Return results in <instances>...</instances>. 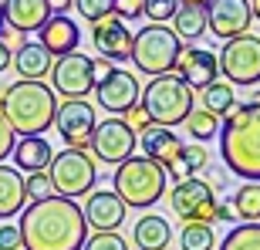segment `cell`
Here are the masks:
<instances>
[{"label":"cell","mask_w":260,"mask_h":250,"mask_svg":"<svg viewBox=\"0 0 260 250\" xmlns=\"http://www.w3.org/2000/svg\"><path fill=\"white\" fill-rule=\"evenodd\" d=\"M17 230L24 250H81L88 240L85 213L75 200H64V196H51L44 203L24 206Z\"/></svg>","instance_id":"cell-1"},{"label":"cell","mask_w":260,"mask_h":250,"mask_svg":"<svg viewBox=\"0 0 260 250\" xmlns=\"http://www.w3.org/2000/svg\"><path fill=\"white\" fill-rule=\"evenodd\" d=\"M220 159L233 176L260 183V105H237L220 125Z\"/></svg>","instance_id":"cell-2"},{"label":"cell","mask_w":260,"mask_h":250,"mask_svg":"<svg viewBox=\"0 0 260 250\" xmlns=\"http://www.w3.org/2000/svg\"><path fill=\"white\" fill-rule=\"evenodd\" d=\"M0 115L20 139L44 135L58 115V95L44 81H14L0 88Z\"/></svg>","instance_id":"cell-3"},{"label":"cell","mask_w":260,"mask_h":250,"mask_svg":"<svg viewBox=\"0 0 260 250\" xmlns=\"http://www.w3.org/2000/svg\"><path fill=\"white\" fill-rule=\"evenodd\" d=\"M193 102H196V91L179 75L152 78L139 95V105L145 108L149 122L159 125V129H176L179 122H186L189 112H193Z\"/></svg>","instance_id":"cell-4"},{"label":"cell","mask_w":260,"mask_h":250,"mask_svg":"<svg viewBox=\"0 0 260 250\" xmlns=\"http://www.w3.org/2000/svg\"><path fill=\"white\" fill-rule=\"evenodd\" d=\"M166 169L155 166L152 159L145 155H132L122 166H115V176H112V186H115V196L125 206H135V210H149L152 203H159L166 196Z\"/></svg>","instance_id":"cell-5"},{"label":"cell","mask_w":260,"mask_h":250,"mask_svg":"<svg viewBox=\"0 0 260 250\" xmlns=\"http://www.w3.org/2000/svg\"><path fill=\"white\" fill-rule=\"evenodd\" d=\"M179 51H183V44H179L173 27L149 24V27H142L132 38V58L128 61L139 71H145V75L162 78V75H173L176 61H179Z\"/></svg>","instance_id":"cell-6"},{"label":"cell","mask_w":260,"mask_h":250,"mask_svg":"<svg viewBox=\"0 0 260 250\" xmlns=\"http://www.w3.org/2000/svg\"><path fill=\"white\" fill-rule=\"evenodd\" d=\"M51 186L58 196L64 200H78V196H88L95 193V179H98V169H95V159L88 152H78V149H61L54 152L51 159Z\"/></svg>","instance_id":"cell-7"},{"label":"cell","mask_w":260,"mask_h":250,"mask_svg":"<svg viewBox=\"0 0 260 250\" xmlns=\"http://www.w3.org/2000/svg\"><path fill=\"white\" fill-rule=\"evenodd\" d=\"M220 75L226 85L250 88L260 81V34H240L233 41H223V51L216 54Z\"/></svg>","instance_id":"cell-8"},{"label":"cell","mask_w":260,"mask_h":250,"mask_svg":"<svg viewBox=\"0 0 260 250\" xmlns=\"http://www.w3.org/2000/svg\"><path fill=\"white\" fill-rule=\"evenodd\" d=\"M51 91H54V95H64V102L91 95V91H95V58H88L81 51L64 54V58H54V68H51Z\"/></svg>","instance_id":"cell-9"},{"label":"cell","mask_w":260,"mask_h":250,"mask_svg":"<svg viewBox=\"0 0 260 250\" xmlns=\"http://www.w3.org/2000/svg\"><path fill=\"white\" fill-rule=\"evenodd\" d=\"M169 206L183 223H210L213 227V210H216V193L206 179H183L169 190Z\"/></svg>","instance_id":"cell-10"},{"label":"cell","mask_w":260,"mask_h":250,"mask_svg":"<svg viewBox=\"0 0 260 250\" xmlns=\"http://www.w3.org/2000/svg\"><path fill=\"white\" fill-rule=\"evenodd\" d=\"M88 149H91V155H95L98 163L122 166L125 159H132V152L139 149V135H135L122 118H105V122L95 125Z\"/></svg>","instance_id":"cell-11"},{"label":"cell","mask_w":260,"mask_h":250,"mask_svg":"<svg viewBox=\"0 0 260 250\" xmlns=\"http://www.w3.org/2000/svg\"><path fill=\"white\" fill-rule=\"evenodd\" d=\"M98 125V115H95V105L85 102V98H75V102H61L58 105V115H54V129L58 135L64 139L68 149H78L85 152L91 145V132Z\"/></svg>","instance_id":"cell-12"},{"label":"cell","mask_w":260,"mask_h":250,"mask_svg":"<svg viewBox=\"0 0 260 250\" xmlns=\"http://www.w3.org/2000/svg\"><path fill=\"white\" fill-rule=\"evenodd\" d=\"M250 0H213L206 7V27L220 41H233L240 34H250Z\"/></svg>","instance_id":"cell-13"},{"label":"cell","mask_w":260,"mask_h":250,"mask_svg":"<svg viewBox=\"0 0 260 250\" xmlns=\"http://www.w3.org/2000/svg\"><path fill=\"white\" fill-rule=\"evenodd\" d=\"M176 71H179V78L193 91H203L206 85L220 81V61H216V54L210 48H200V44H183Z\"/></svg>","instance_id":"cell-14"},{"label":"cell","mask_w":260,"mask_h":250,"mask_svg":"<svg viewBox=\"0 0 260 250\" xmlns=\"http://www.w3.org/2000/svg\"><path fill=\"white\" fill-rule=\"evenodd\" d=\"M95 91H98V105L105 112H115V115H125L132 105H139V95H142L135 75L125 68H112V75L102 85H95Z\"/></svg>","instance_id":"cell-15"},{"label":"cell","mask_w":260,"mask_h":250,"mask_svg":"<svg viewBox=\"0 0 260 250\" xmlns=\"http://www.w3.org/2000/svg\"><path fill=\"white\" fill-rule=\"evenodd\" d=\"M132 38H135V34L125 27V20L118 17V14L98 20V24H91V44H95V51L105 61L132 58Z\"/></svg>","instance_id":"cell-16"},{"label":"cell","mask_w":260,"mask_h":250,"mask_svg":"<svg viewBox=\"0 0 260 250\" xmlns=\"http://www.w3.org/2000/svg\"><path fill=\"white\" fill-rule=\"evenodd\" d=\"M81 213H85V223L95 233H115L125 223V203L118 200L112 190L88 193V203L81 206Z\"/></svg>","instance_id":"cell-17"},{"label":"cell","mask_w":260,"mask_h":250,"mask_svg":"<svg viewBox=\"0 0 260 250\" xmlns=\"http://www.w3.org/2000/svg\"><path fill=\"white\" fill-rule=\"evenodd\" d=\"M51 14V0H4V24L10 30H17L20 38L24 34H38Z\"/></svg>","instance_id":"cell-18"},{"label":"cell","mask_w":260,"mask_h":250,"mask_svg":"<svg viewBox=\"0 0 260 250\" xmlns=\"http://www.w3.org/2000/svg\"><path fill=\"white\" fill-rule=\"evenodd\" d=\"M38 44L48 51L51 58H64V54H75L78 44H81V27L68 14H54V17L38 30Z\"/></svg>","instance_id":"cell-19"},{"label":"cell","mask_w":260,"mask_h":250,"mask_svg":"<svg viewBox=\"0 0 260 250\" xmlns=\"http://www.w3.org/2000/svg\"><path fill=\"white\" fill-rule=\"evenodd\" d=\"M10 155H14V169L17 173H48L54 149L48 145L44 135H27V139H17Z\"/></svg>","instance_id":"cell-20"},{"label":"cell","mask_w":260,"mask_h":250,"mask_svg":"<svg viewBox=\"0 0 260 250\" xmlns=\"http://www.w3.org/2000/svg\"><path fill=\"white\" fill-rule=\"evenodd\" d=\"M139 149L145 152V159H152L155 166H173L176 159H179V152H183V142H179V135L173 132V129H159V125H152L149 132H142V139H139Z\"/></svg>","instance_id":"cell-21"},{"label":"cell","mask_w":260,"mask_h":250,"mask_svg":"<svg viewBox=\"0 0 260 250\" xmlns=\"http://www.w3.org/2000/svg\"><path fill=\"white\" fill-rule=\"evenodd\" d=\"M10 65L20 75V81H44V75H51V68H54V58L41 48L38 41H24Z\"/></svg>","instance_id":"cell-22"},{"label":"cell","mask_w":260,"mask_h":250,"mask_svg":"<svg viewBox=\"0 0 260 250\" xmlns=\"http://www.w3.org/2000/svg\"><path fill=\"white\" fill-rule=\"evenodd\" d=\"M132 240H135V250H166L169 240H173V227L159 213H145V216L135 220Z\"/></svg>","instance_id":"cell-23"},{"label":"cell","mask_w":260,"mask_h":250,"mask_svg":"<svg viewBox=\"0 0 260 250\" xmlns=\"http://www.w3.org/2000/svg\"><path fill=\"white\" fill-rule=\"evenodd\" d=\"M27 193H24V176L14 166H0V220H10L17 210H24Z\"/></svg>","instance_id":"cell-24"},{"label":"cell","mask_w":260,"mask_h":250,"mask_svg":"<svg viewBox=\"0 0 260 250\" xmlns=\"http://www.w3.org/2000/svg\"><path fill=\"white\" fill-rule=\"evenodd\" d=\"M203 98V108L210 112V115L216 118H226L237 108V95H233V85H226V81H213V85H206L200 91Z\"/></svg>","instance_id":"cell-25"},{"label":"cell","mask_w":260,"mask_h":250,"mask_svg":"<svg viewBox=\"0 0 260 250\" xmlns=\"http://www.w3.org/2000/svg\"><path fill=\"white\" fill-rule=\"evenodd\" d=\"M233 213L243 223H260V183H243L233 193Z\"/></svg>","instance_id":"cell-26"},{"label":"cell","mask_w":260,"mask_h":250,"mask_svg":"<svg viewBox=\"0 0 260 250\" xmlns=\"http://www.w3.org/2000/svg\"><path fill=\"white\" fill-rule=\"evenodd\" d=\"M173 30H176V38H183V41H200L206 34V10L179 7V14L173 17Z\"/></svg>","instance_id":"cell-27"},{"label":"cell","mask_w":260,"mask_h":250,"mask_svg":"<svg viewBox=\"0 0 260 250\" xmlns=\"http://www.w3.org/2000/svg\"><path fill=\"white\" fill-rule=\"evenodd\" d=\"M216 233L210 223H183L179 230V250H213Z\"/></svg>","instance_id":"cell-28"},{"label":"cell","mask_w":260,"mask_h":250,"mask_svg":"<svg viewBox=\"0 0 260 250\" xmlns=\"http://www.w3.org/2000/svg\"><path fill=\"white\" fill-rule=\"evenodd\" d=\"M220 250H260V223H237L223 237Z\"/></svg>","instance_id":"cell-29"},{"label":"cell","mask_w":260,"mask_h":250,"mask_svg":"<svg viewBox=\"0 0 260 250\" xmlns=\"http://www.w3.org/2000/svg\"><path fill=\"white\" fill-rule=\"evenodd\" d=\"M186 129H189V135L196 142H210L213 135H220V118L210 115L206 108H193L189 118H186Z\"/></svg>","instance_id":"cell-30"},{"label":"cell","mask_w":260,"mask_h":250,"mask_svg":"<svg viewBox=\"0 0 260 250\" xmlns=\"http://www.w3.org/2000/svg\"><path fill=\"white\" fill-rule=\"evenodd\" d=\"M24 193H27V203H44V200H51V196H58L54 186H51V176L48 173L24 176Z\"/></svg>","instance_id":"cell-31"},{"label":"cell","mask_w":260,"mask_h":250,"mask_svg":"<svg viewBox=\"0 0 260 250\" xmlns=\"http://www.w3.org/2000/svg\"><path fill=\"white\" fill-rule=\"evenodd\" d=\"M75 7H78V14H81L85 20L98 24V20H105V17L115 14L118 0H75Z\"/></svg>","instance_id":"cell-32"},{"label":"cell","mask_w":260,"mask_h":250,"mask_svg":"<svg viewBox=\"0 0 260 250\" xmlns=\"http://www.w3.org/2000/svg\"><path fill=\"white\" fill-rule=\"evenodd\" d=\"M179 14V0H142V17H149L152 24H166Z\"/></svg>","instance_id":"cell-33"},{"label":"cell","mask_w":260,"mask_h":250,"mask_svg":"<svg viewBox=\"0 0 260 250\" xmlns=\"http://www.w3.org/2000/svg\"><path fill=\"white\" fill-rule=\"evenodd\" d=\"M81 250H132L122 233H91Z\"/></svg>","instance_id":"cell-34"},{"label":"cell","mask_w":260,"mask_h":250,"mask_svg":"<svg viewBox=\"0 0 260 250\" xmlns=\"http://www.w3.org/2000/svg\"><path fill=\"white\" fill-rule=\"evenodd\" d=\"M122 122H125L135 135H142V132H149V129H152V122H149V115H145V108H142V105H132L125 115H122Z\"/></svg>","instance_id":"cell-35"},{"label":"cell","mask_w":260,"mask_h":250,"mask_svg":"<svg viewBox=\"0 0 260 250\" xmlns=\"http://www.w3.org/2000/svg\"><path fill=\"white\" fill-rule=\"evenodd\" d=\"M14 145H17V135H14V129L7 125V118L0 115V166H4V159L14 152Z\"/></svg>","instance_id":"cell-36"},{"label":"cell","mask_w":260,"mask_h":250,"mask_svg":"<svg viewBox=\"0 0 260 250\" xmlns=\"http://www.w3.org/2000/svg\"><path fill=\"white\" fill-rule=\"evenodd\" d=\"M0 250H24V240H20V230L4 223L0 227Z\"/></svg>","instance_id":"cell-37"},{"label":"cell","mask_w":260,"mask_h":250,"mask_svg":"<svg viewBox=\"0 0 260 250\" xmlns=\"http://www.w3.org/2000/svg\"><path fill=\"white\" fill-rule=\"evenodd\" d=\"M183 159L186 163H189V169H203V166H206V159H210V155H206V149H203V145H183Z\"/></svg>","instance_id":"cell-38"},{"label":"cell","mask_w":260,"mask_h":250,"mask_svg":"<svg viewBox=\"0 0 260 250\" xmlns=\"http://www.w3.org/2000/svg\"><path fill=\"white\" fill-rule=\"evenodd\" d=\"M115 14H118L122 20H128V17H142V4H139V0H118Z\"/></svg>","instance_id":"cell-39"},{"label":"cell","mask_w":260,"mask_h":250,"mask_svg":"<svg viewBox=\"0 0 260 250\" xmlns=\"http://www.w3.org/2000/svg\"><path fill=\"white\" fill-rule=\"evenodd\" d=\"M233 216H237V213H233V203H230V200H226V203L216 200V210H213V223H233Z\"/></svg>","instance_id":"cell-40"},{"label":"cell","mask_w":260,"mask_h":250,"mask_svg":"<svg viewBox=\"0 0 260 250\" xmlns=\"http://www.w3.org/2000/svg\"><path fill=\"white\" fill-rule=\"evenodd\" d=\"M108 75H112V65H108L105 58H95V85H102Z\"/></svg>","instance_id":"cell-41"},{"label":"cell","mask_w":260,"mask_h":250,"mask_svg":"<svg viewBox=\"0 0 260 250\" xmlns=\"http://www.w3.org/2000/svg\"><path fill=\"white\" fill-rule=\"evenodd\" d=\"M10 61H14V51H10V44H4V41H0V71H7Z\"/></svg>","instance_id":"cell-42"},{"label":"cell","mask_w":260,"mask_h":250,"mask_svg":"<svg viewBox=\"0 0 260 250\" xmlns=\"http://www.w3.org/2000/svg\"><path fill=\"white\" fill-rule=\"evenodd\" d=\"M213 0H179V7H196V10H206Z\"/></svg>","instance_id":"cell-43"},{"label":"cell","mask_w":260,"mask_h":250,"mask_svg":"<svg viewBox=\"0 0 260 250\" xmlns=\"http://www.w3.org/2000/svg\"><path fill=\"white\" fill-rule=\"evenodd\" d=\"M71 7V0H51V14H64Z\"/></svg>","instance_id":"cell-44"},{"label":"cell","mask_w":260,"mask_h":250,"mask_svg":"<svg viewBox=\"0 0 260 250\" xmlns=\"http://www.w3.org/2000/svg\"><path fill=\"white\" fill-rule=\"evenodd\" d=\"M250 10H253V17L260 20V0H250Z\"/></svg>","instance_id":"cell-45"},{"label":"cell","mask_w":260,"mask_h":250,"mask_svg":"<svg viewBox=\"0 0 260 250\" xmlns=\"http://www.w3.org/2000/svg\"><path fill=\"white\" fill-rule=\"evenodd\" d=\"M0 30H4V0H0Z\"/></svg>","instance_id":"cell-46"},{"label":"cell","mask_w":260,"mask_h":250,"mask_svg":"<svg viewBox=\"0 0 260 250\" xmlns=\"http://www.w3.org/2000/svg\"><path fill=\"white\" fill-rule=\"evenodd\" d=\"M253 105H260V91H257V95H253Z\"/></svg>","instance_id":"cell-47"},{"label":"cell","mask_w":260,"mask_h":250,"mask_svg":"<svg viewBox=\"0 0 260 250\" xmlns=\"http://www.w3.org/2000/svg\"><path fill=\"white\" fill-rule=\"evenodd\" d=\"M139 4H142V0H139Z\"/></svg>","instance_id":"cell-48"}]
</instances>
